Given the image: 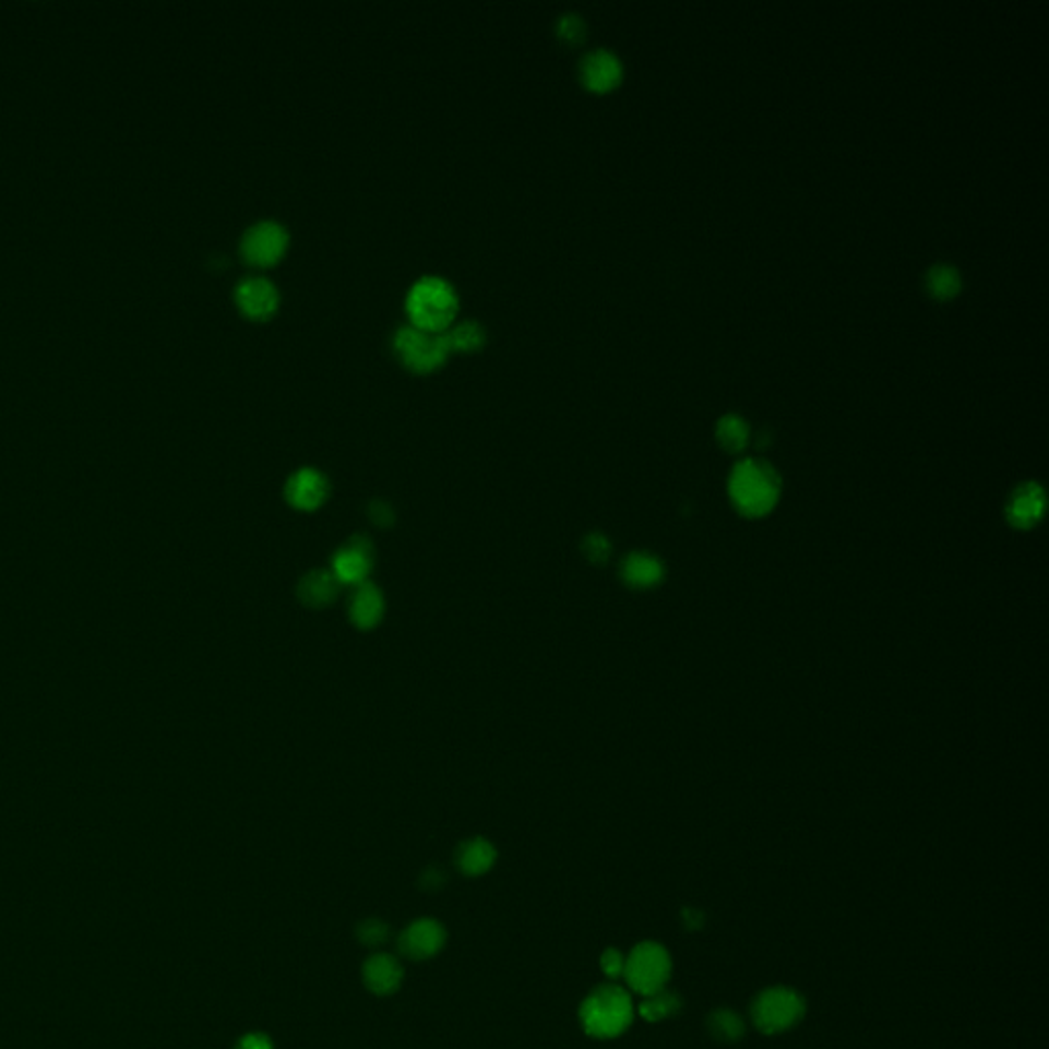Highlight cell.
Here are the masks:
<instances>
[{
	"label": "cell",
	"instance_id": "1",
	"mask_svg": "<svg viewBox=\"0 0 1049 1049\" xmlns=\"http://www.w3.org/2000/svg\"><path fill=\"white\" fill-rule=\"evenodd\" d=\"M728 494L740 515L761 518L779 502L782 478L765 460L744 457L730 472Z\"/></svg>",
	"mask_w": 1049,
	"mask_h": 1049
},
{
	"label": "cell",
	"instance_id": "2",
	"mask_svg": "<svg viewBox=\"0 0 1049 1049\" xmlns=\"http://www.w3.org/2000/svg\"><path fill=\"white\" fill-rule=\"evenodd\" d=\"M406 312L410 324L427 333H445L460 310L455 287L439 275H422L406 294Z\"/></svg>",
	"mask_w": 1049,
	"mask_h": 1049
},
{
	"label": "cell",
	"instance_id": "3",
	"mask_svg": "<svg viewBox=\"0 0 1049 1049\" xmlns=\"http://www.w3.org/2000/svg\"><path fill=\"white\" fill-rule=\"evenodd\" d=\"M635 1015L632 994L619 984H600L581 1006V1023L595 1039H616L630 1029Z\"/></svg>",
	"mask_w": 1049,
	"mask_h": 1049
},
{
	"label": "cell",
	"instance_id": "4",
	"mask_svg": "<svg viewBox=\"0 0 1049 1049\" xmlns=\"http://www.w3.org/2000/svg\"><path fill=\"white\" fill-rule=\"evenodd\" d=\"M750 1015L759 1032L782 1035L794 1029L806 1016V1000L794 988L773 986L754 999Z\"/></svg>",
	"mask_w": 1049,
	"mask_h": 1049
},
{
	"label": "cell",
	"instance_id": "5",
	"mask_svg": "<svg viewBox=\"0 0 1049 1049\" xmlns=\"http://www.w3.org/2000/svg\"><path fill=\"white\" fill-rule=\"evenodd\" d=\"M670 976H672V959L667 947H663L660 943L644 941L635 945L625 957L623 978L630 986V990L640 997H648L665 990Z\"/></svg>",
	"mask_w": 1049,
	"mask_h": 1049
},
{
	"label": "cell",
	"instance_id": "6",
	"mask_svg": "<svg viewBox=\"0 0 1049 1049\" xmlns=\"http://www.w3.org/2000/svg\"><path fill=\"white\" fill-rule=\"evenodd\" d=\"M392 347L402 366L415 373H431L439 369L451 353L445 334L427 333L413 324L398 326L392 338Z\"/></svg>",
	"mask_w": 1049,
	"mask_h": 1049
},
{
	"label": "cell",
	"instance_id": "7",
	"mask_svg": "<svg viewBox=\"0 0 1049 1049\" xmlns=\"http://www.w3.org/2000/svg\"><path fill=\"white\" fill-rule=\"evenodd\" d=\"M289 247V233L277 219H261L247 228L240 240V252L257 267H273L284 259Z\"/></svg>",
	"mask_w": 1049,
	"mask_h": 1049
},
{
	"label": "cell",
	"instance_id": "8",
	"mask_svg": "<svg viewBox=\"0 0 1049 1049\" xmlns=\"http://www.w3.org/2000/svg\"><path fill=\"white\" fill-rule=\"evenodd\" d=\"M234 298L242 314L254 320H267L279 308V289L267 277H247L236 285Z\"/></svg>",
	"mask_w": 1049,
	"mask_h": 1049
},
{
	"label": "cell",
	"instance_id": "9",
	"mask_svg": "<svg viewBox=\"0 0 1049 1049\" xmlns=\"http://www.w3.org/2000/svg\"><path fill=\"white\" fill-rule=\"evenodd\" d=\"M1046 513V492L1037 482L1016 486L1004 504V516L1015 529H1032Z\"/></svg>",
	"mask_w": 1049,
	"mask_h": 1049
},
{
	"label": "cell",
	"instance_id": "10",
	"mask_svg": "<svg viewBox=\"0 0 1049 1049\" xmlns=\"http://www.w3.org/2000/svg\"><path fill=\"white\" fill-rule=\"evenodd\" d=\"M445 939L448 934L441 927V922H437L433 918H420L410 927H406V931L401 934V950L406 957L422 962V959H431L443 950Z\"/></svg>",
	"mask_w": 1049,
	"mask_h": 1049
},
{
	"label": "cell",
	"instance_id": "11",
	"mask_svg": "<svg viewBox=\"0 0 1049 1049\" xmlns=\"http://www.w3.org/2000/svg\"><path fill=\"white\" fill-rule=\"evenodd\" d=\"M579 70H581V81L584 86L597 93L611 91L623 76V64L619 56L607 48H597L584 53Z\"/></svg>",
	"mask_w": 1049,
	"mask_h": 1049
},
{
	"label": "cell",
	"instance_id": "12",
	"mask_svg": "<svg viewBox=\"0 0 1049 1049\" xmlns=\"http://www.w3.org/2000/svg\"><path fill=\"white\" fill-rule=\"evenodd\" d=\"M329 480L314 467H301L285 484V499L301 511H314L329 497Z\"/></svg>",
	"mask_w": 1049,
	"mask_h": 1049
},
{
	"label": "cell",
	"instance_id": "13",
	"mask_svg": "<svg viewBox=\"0 0 1049 1049\" xmlns=\"http://www.w3.org/2000/svg\"><path fill=\"white\" fill-rule=\"evenodd\" d=\"M371 544L363 535H355L349 546L341 548L334 553L333 574L343 584L367 583V574L371 570Z\"/></svg>",
	"mask_w": 1049,
	"mask_h": 1049
},
{
	"label": "cell",
	"instance_id": "14",
	"mask_svg": "<svg viewBox=\"0 0 1049 1049\" xmlns=\"http://www.w3.org/2000/svg\"><path fill=\"white\" fill-rule=\"evenodd\" d=\"M404 969L396 957L388 953L371 955L363 966L366 986L378 997H390L401 988Z\"/></svg>",
	"mask_w": 1049,
	"mask_h": 1049
},
{
	"label": "cell",
	"instance_id": "15",
	"mask_svg": "<svg viewBox=\"0 0 1049 1049\" xmlns=\"http://www.w3.org/2000/svg\"><path fill=\"white\" fill-rule=\"evenodd\" d=\"M665 579V564L660 558L646 551H632L621 562V581L632 588H654Z\"/></svg>",
	"mask_w": 1049,
	"mask_h": 1049
},
{
	"label": "cell",
	"instance_id": "16",
	"mask_svg": "<svg viewBox=\"0 0 1049 1049\" xmlns=\"http://www.w3.org/2000/svg\"><path fill=\"white\" fill-rule=\"evenodd\" d=\"M349 613L350 621L359 630L376 628L383 616L382 593L373 584H359L355 595L350 597Z\"/></svg>",
	"mask_w": 1049,
	"mask_h": 1049
},
{
	"label": "cell",
	"instance_id": "17",
	"mask_svg": "<svg viewBox=\"0 0 1049 1049\" xmlns=\"http://www.w3.org/2000/svg\"><path fill=\"white\" fill-rule=\"evenodd\" d=\"M338 581L326 570H314L301 579L298 595L301 603L308 607H326L338 595Z\"/></svg>",
	"mask_w": 1049,
	"mask_h": 1049
},
{
	"label": "cell",
	"instance_id": "18",
	"mask_svg": "<svg viewBox=\"0 0 1049 1049\" xmlns=\"http://www.w3.org/2000/svg\"><path fill=\"white\" fill-rule=\"evenodd\" d=\"M455 861H457V867H460L462 873H466L469 878H476V875H482L486 871H490V867L494 866L497 849L486 838H472L457 849Z\"/></svg>",
	"mask_w": 1049,
	"mask_h": 1049
},
{
	"label": "cell",
	"instance_id": "19",
	"mask_svg": "<svg viewBox=\"0 0 1049 1049\" xmlns=\"http://www.w3.org/2000/svg\"><path fill=\"white\" fill-rule=\"evenodd\" d=\"M683 1006V1000L677 994V992H670L668 988L660 990V992H654V994H648V997H642L640 1004H637V1013L648 1021V1023H663L667 1021L670 1016L679 1015Z\"/></svg>",
	"mask_w": 1049,
	"mask_h": 1049
},
{
	"label": "cell",
	"instance_id": "20",
	"mask_svg": "<svg viewBox=\"0 0 1049 1049\" xmlns=\"http://www.w3.org/2000/svg\"><path fill=\"white\" fill-rule=\"evenodd\" d=\"M925 285L937 300H950L962 289V273L950 263H934L925 275Z\"/></svg>",
	"mask_w": 1049,
	"mask_h": 1049
},
{
	"label": "cell",
	"instance_id": "21",
	"mask_svg": "<svg viewBox=\"0 0 1049 1049\" xmlns=\"http://www.w3.org/2000/svg\"><path fill=\"white\" fill-rule=\"evenodd\" d=\"M716 437L724 450L738 453L749 445V422L736 413H726L724 417H719V420H717Z\"/></svg>",
	"mask_w": 1049,
	"mask_h": 1049
},
{
	"label": "cell",
	"instance_id": "22",
	"mask_svg": "<svg viewBox=\"0 0 1049 1049\" xmlns=\"http://www.w3.org/2000/svg\"><path fill=\"white\" fill-rule=\"evenodd\" d=\"M451 350H478L486 343V329L478 320H462L445 331Z\"/></svg>",
	"mask_w": 1049,
	"mask_h": 1049
},
{
	"label": "cell",
	"instance_id": "23",
	"mask_svg": "<svg viewBox=\"0 0 1049 1049\" xmlns=\"http://www.w3.org/2000/svg\"><path fill=\"white\" fill-rule=\"evenodd\" d=\"M707 1032L722 1044H734V1041L742 1039L747 1029H744V1021L734 1011L719 1009L707 1018Z\"/></svg>",
	"mask_w": 1049,
	"mask_h": 1049
},
{
	"label": "cell",
	"instance_id": "24",
	"mask_svg": "<svg viewBox=\"0 0 1049 1049\" xmlns=\"http://www.w3.org/2000/svg\"><path fill=\"white\" fill-rule=\"evenodd\" d=\"M556 32H558V37L564 39L567 44H581L584 35H586V23L579 13H564L562 17L558 19Z\"/></svg>",
	"mask_w": 1049,
	"mask_h": 1049
},
{
	"label": "cell",
	"instance_id": "25",
	"mask_svg": "<svg viewBox=\"0 0 1049 1049\" xmlns=\"http://www.w3.org/2000/svg\"><path fill=\"white\" fill-rule=\"evenodd\" d=\"M583 553L593 564H605L611 556V544L605 535L588 534L584 537Z\"/></svg>",
	"mask_w": 1049,
	"mask_h": 1049
},
{
	"label": "cell",
	"instance_id": "26",
	"mask_svg": "<svg viewBox=\"0 0 1049 1049\" xmlns=\"http://www.w3.org/2000/svg\"><path fill=\"white\" fill-rule=\"evenodd\" d=\"M388 933H390L388 925H383L382 920H378V918H367L357 929L359 941L367 947L382 945L383 941L388 939Z\"/></svg>",
	"mask_w": 1049,
	"mask_h": 1049
},
{
	"label": "cell",
	"instance_id": "27",
	"mask_svg": "<svg viewBox=\"0 0 1049 1049\" xmlns=\"http://www.w3.org/2000/svg\"><path fill=\"white\" fill-rule=\"evenodd\" d=\"M623 967H625V957L619 951L607 950L600 955V969L607 978L611 980L623 978Z\"/></svg>",
	"mask_w": 1049,
	"mask_h": 1049
},
{
	"label": "cell",
	"instance_id": "28",
	"mask_svg": "<svg viewBox=\"0 0 1049 1049\" xmlns=\"http://www.w3.org/2000/svg\"><path fill=\"white\" fill-rule=\"evenodd\" d=\"M369 515H371V521H373V523H378L380 527H385V525H390V523L394 521V513L390 511V506H388L385 502H382V500H376V502H371V506H369Z\"/></svg>",
	"mask_w": 1049,
	"mask_h": 1049
},
{
	"label": "cell",
	"instance_id": "29",
	"mask_svg": "<svg viewBox=\"0 0 1049 1049\" xmlns=\"http://www.w3.org/2000/svg\"><path fill=\"white\" fill-rule=\"evenodd\" d=\"M236 1049H273V1041L265 1033H249L240 1039Z\"/></svg>",
	"mask_w": 1049,
	"mask_h": 1049
}]
</instances>
